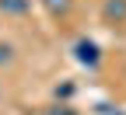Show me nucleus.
<instances>
[{
    "label": "nucleus",
    "mask_w": 126,
    "mask_h": 115,
    "mask_svg": "<svg viewBox=\"0 0 126 115\" xmlns=\"http://www.w3.org/2000/svg\"><path fill=\"white\" fill-rule=\"evenodd\" d=\"M74 56H77V63H84V66H98V45H94L91 38H77L74 42Z\"/></svg>",
    "instance_id": "nucleus-1"
},
{
    "label": "nucleus",
    "mask_w": 126,
    "mask_h": 115,
    "mask_svg": "<svg viewBox=\"0 0 126 115\" xmlns=\"http://www.w3.org/2000/svg\"><path fill=\"white\" fill-rule=\"evenodd\" d=\"M102 21L105 25H126V0H105L102 4Z\"/></svg>",
    "instance_id": "nucleus-2"
},
{
    "label": "nucleus",
    "mask_w": 126,
    "mask_h": 115,
    "mask_svg": "<svg viewBox=\"0 0 126 115\" xmlns=\"http://www.w3.org/2000/svg\"><path fill=\"white\" fill-rule=\"evenodd\" d=\"M42 7H46L49 18H67L70 7H74V0H42Z\"/></svg>",
    "instance_id": "nucleus-3"
},
{
    "label": "nucleus",
    "mask_w": 126,
    "mask_h": 115,
    "mask_svg": "<svg viewBox=\"0 0 126 115\" xmlns=\"http://www.w3.org/2000/svg\"><path fill=\"white\" fill-rule=\"evenodd\" d=\"M32 0H0V14H28Z\"/></svg>",
    "instance_id": "nucleus-4"
},
{
    "label": "nucleus",
    "mask_w": 126,
    "mask_h": 115,
    "mask_svg": "<svg viewBox=\"0 0 126 115\" xmlns=\"http://www.w3.org/2000/svg\"><path fill=\"white\" fill-rule=\"evenodd\" d=\"M7 63H14V45L0 42V66H7Z\"/></svg>",
    "instance_id": "nucleus-5"
},
{
    "label": "nucleus",
    "mask_w": 126,
    "mask_h": 115,
    "mask_svg": "<svg viewBox=\"0 0 126 115\" xmlns=\"http://www.w3.org/2000/svg\"><path fill=\"white\" fill-rule=\"evenodd\" d=\"M46 115H77V112H74V108H67V105H56V108H49Z\"/></svg>",
    "instance_id": "nucleus-6"
}]
</instances>
